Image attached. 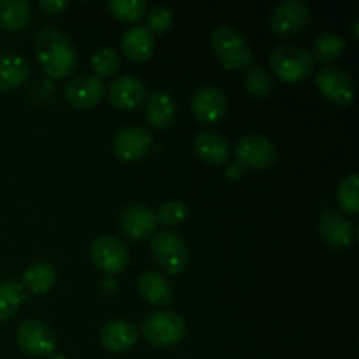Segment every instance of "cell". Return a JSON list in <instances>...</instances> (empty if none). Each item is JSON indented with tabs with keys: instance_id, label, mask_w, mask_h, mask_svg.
Segmentation results:
<instances>
[{
	"instance_id": "obj_26",
	"label": "cell",
	"mask_w": 359,
	"mask_h": 359,
	"mask_svg": "<svg viewBox=\"0 0 359 359\" xmlns=\"http://www.w3.org/2000/svg\"><path fill=\"white\" fill-rule=\"evenodd\" d=\"M244 88L252 98L263 100V98H266L273 91L272 74L265 67L251 65L244 77Z\"/></svg>"
},
{
	"instance_id": "obj_4",
	"label": "cell",
	"mask_w": 359,
	"mask_h": 359,
	"mask_svg": "<svg viewBox=\"0 0 359 359\" xmlns=\"http://www.w3.org/2000/svg\"><path fill=\"white\" fill-rule=\"evenodd\" d=\"M151 255L168 276H181L189 265V245L179 231L167 230L151 241Z\"/></svg>"
},
{
	"instance_id": "obj_33",
	"label": "cell",
	"mask_w": 359,
	"mask_h": 359,
	"mask_svg": "<svg viewBox=\"0 0 359 359\" xmlns=\"http://www.w3.org/2000/svg\"><path fill=\"white\" fill-rule=\"evenodd\" d=\"M69 6L70 2H67V0H39V7L46 14H62Z\"/></svg>"
},
{
	"instance_id": "obj_31",
	"label": "cell",
	"mask_w": 359,
	"mask_h": 359,
	"mask_svg": "<svg viewBox=\"0 0 359 359\" xmlns=\"http://www.w3.org/2000/svg\"><path fill=\"white\" fill-rule=\"evenodd\" d=\"M121 67V56L118 51L111 48H102L91 58V69L97 74V77H111Z\"/></svg>"
},
{
	"instance_id": "obj_8",
	"label": "cell",
	"mask_w": 359,
	"mask_h": 359,
	"mask_svg": "<svg viewBox=\"0 0 359 359\" xmlns=\"http://www.w3.org/2000/svg\"><path fill=\"white\" fill-rule=\"evenodd\" d=\"M311 23V11L300 0H286L273 9L270 30L279 39H290L302 34Z\"/></svg>"
},
{
	"instance_id": "obj_2",
	"label": "cell",
	"mask_w": 359,
	"mask_h": 359,
	"mask_svg": "<svg viewBox=\"0 0 359 359\" xmlns=\"http://www.w3.org/2000/svg\"><path fill=\"white\" fill-rule=\"evenodd\" d=\"M270 70L286 84L304 83L314 74L316 60L307 49L297 44H280L269 56Z\"/></svg>"
},
{
	"instance_id": "obj_7",
	"label": "cell",
	"mask_w": 359,
	"mask_h": 359,
	"mask_svg": "<svg viewBox=\"0 0 359 359\" xmlns=\"http://www.w3.org/2000/svg\"><path fill=\"white\" fill-rule=\"evenodd\" d=\"M235 158L242 168L249 170H266L277 161V149L263 135H244L235 144Z\"/></svg>"
},
{
	"instance_id": "obj_16",
	"label": "cell",
	"mask_w": 359,
	"mask_h": 359,
	"mask_svg": "<svg viewBox=\"0 0 359 359\" xmlns=\"http://www.w3.org/2000/svg\"><path fill=\"white\" fill-rule=\"evenodd\" d=\"M319 230H321L323 241L333 251H347L354 242L353 224L339 210H326L319 221Z\"/></svg>"
},
{
	"instance_id": "obj_11",
	"label": "cell",
	"mask_w": 359,
	"mask_h": 359,
	"mask_svg": "<svg viewBox=\"0 0 359 359\" xmlns=\"http://www.w3.org/2000/svg\"><path fill=\"white\" fill-rule=\"evenodd\" d=\"M189 109L196 121L203 125H216L226 116L228 97L217 86H202L193 93Z\"/></svg>"
},
{
	"instance_id": "obj_23",
	"label": "cell",
	"mask_w": 359,
	"mask_h": 359,
	"mask_svg": "<svg viewBox=\"0 0 359 359\" xmlns=\"http://www.w3.org/2000/svg\"><path fill=\"white\" fill-rule=\"evenodd\" d=\"M56 270L48 262H34L23 273V283L34 294H46L56 284Z\"/></svg>"
},
{
	"instance_id": "obj_3",
	"label": "cell",
	"mask_w": 359,
	"mask_h": 359,
	"mask_svg": "<svg viewBox=\"0 0 359 359\" xmlns=\"http://www.w3.org/2000/svg\"><path fill=\"white\" fill-rule=\"evenodd\" d=\"M210 48L221 65L228 70L245 69L252 60L251 46L245 35L230 25L214 28L210 35Z\"/></svg>"
},
{
	"instance_id": "obj_22",
	"label": "cell",
	"mask_w": 359,
	"mask_h": 359,
	"mask_svg": "<svg viewBox=\"0 0 359 359\" xmlns=\"http://www.w3.org/2000/svg\"><path fill=\"white\" fill-rule=\"evenodd\" d=\"M30 74V63L23 56L0 53V91H11L23 86Z\"/></svg>"
},
{
	"instance_id": "obj_35",
	"label": "cell",
	"mask_w": 359,
	"mask_h": 359,
	"mask_svg": "<svg viewBox=\"0 0 359 359\" xmlns=\"http://www.w3.org/2000/svg\"><path fill=\"white\" fill-rule=\"evenodd\" d=\"M359 20L356 18V20H354V27H353V32H354V37H359Z\"/></svg>"
},
{
	"instance_id": "obj_19",
	"label": "cell",
	"mask_w": 359,
	"mask_h": 359,
	"mask_svg": "<svg viewBox=\"0 0 359 359\" xmlns=\"http://www.w3.org/2000/svg\"><path fill=\"white\" fill-rule=\"evenodd\" d=\"M121 53L133 63H144L153 56L156 41L146 27L128 28L121 35Z\"/></svg>"
},
{
	"instance_id": "obj_30",
	"label": "cell",
	"mask_w": 359,
	"mask_h": 359,
	"mask_svg": "<svg viewBox=\"0 0 359 359\" xmlns=\"http://www.w3.org/2000/svg\"><path fill=\"white\" fill-rule=\"evenodd\" d=\"M339 203L347 214L356 216L359 212V175L349 174L339 186Z\"/></svg>"
},
{
	"instance_id": "obj_14",
	"label": "cell",
	"mask_w": 359,
	"mask_h": 359,
	"mask_svg": "<svg viewBox=\"0 0 359 359\" xmlns=\"http://www.w3.org/2000/svg\"><path fill=\"white\" fill-rule=\"evenodd\" d=\"M156 226V214L144 203L126 207L119 216V228L132 241H146L154 233Z\"/></svg>"
},
{
	"instance_id": "obj_29",
	"label": "cell",
	"mask_w": 359,
	"mask_h": 359,
	"mask_svg": "<svg viewBox=\"0 0 359 359\" xmlns=\"http://www.w3.org/2000/svg\"><path fill=\"white\" fill-rule=\"evenodd\" d=\"M188 217L189 207L184 202H181V200H168V202L161 203L158 207L156 221L168 228L181 226V224H184L188 221Z\"/></svg>"
},
{
	"instance_id": "obj_25",
	"label": "cell",
	"mask_w": 359,
	"mask_h": 359,
	"mask_svg": "<svg viewBox=\"0 0 359 359\" xmlns=\"http://www.w3.org/2000/svg\"><path fill=\"white\" fill-rule=\"evenodd\" d=\"M346 48V39L342 35L335 34V32H323L312 44V56L319 62H333L344 55Z\"/></svg>"
},
{
	"instance_id": "obj_17",
	"label": "cell",
	"mask_w": 359,
	"mask_h": 359,
	"mask_svg": "<svg viewBox=\"0 0 359 359\" xmlns=\"http://www.w3.org/2000/svg\"><path fill=\"white\" fill-rule=\"evenodd\" d=\"M137 293L153 307H167L174 302V287L167 277L154 270H146L137 279Z\"/></svg>"
},
{
	"instance_id": "obj_36",
	"label": "cell",
	"mask_w": 359,
	"mask_h": 359,
	"mask_svg": "<svg viewBox=\"0 0 359 359\" xmlns=\"http://www.w3.org/2000/svg\"><path fill=\"white\" fill-rule=\"evenodd\" d=\"M48 359H69V358L63 356V354H51Z\"/></svg>"
},
{
	"instance_id": "obj_5",
	"label": "cell",
	"mask_w": 359,
	"mask_h": 359,
	"mask_svg": "<svg viewBox=\"0 0 359 359\" xmlns=\"http://www.w3.org/2000/svg\"><path fill=\"white\" fill-rule=\"evenodd\" d=\"M140 332L151 346L172 347L184 339L186 323L177 312L158 311L144 319Z\"/></svg>"
},
{
	"instance_id": "obj_12",
	"label": "cell",
	"mask_w": 359,
	"mask_h": 359,
	"mask_svg": "<svg viewBox=\"0 0 359 359\" xmlns=\"http://www.w3.org/2000/svg\"><path fill=\"white\" fill-rule=\"evenodd\" d=\"M90 258L98 270L105 273H119L126 269L130 255L119 238L104 235L90 245Z\"/></svg>"
},
{
	"instance_id": "obj_15",
	"label": "cell",
	"mask_w": 359,
	"mask_h": 359,
	"mask_svg": "<svg viewBox=\"0 0 359 359\" xmlns=\"http://www.w3.org/2000/svg\"><path fill=\"white\" fill-rule=\"evenodd\" d=\"M107 98L112 107L119 111H132L142 105L147 98L146 84L139 77L123 76L109 84Z\"/></svg>"
},
{
	"instance_id": "obj_13",
	"label": "cell",
	"mask_w": 359,
	"mask_h": 359,
	"mask_svg": "<svg viewBox=\"0 0 359 359\" xmlns=\"http://www.w3.org/2000/svg\"><path fill=\"white\" fill-rule=\"evenodd\" d=\"M104 95V83L91 74H81V76L74 77L65 84V90H63L67 104L72 105L74 109H79V111H86V109L98 105Z\"/></svg>"
},
{
	"instance_id": "obj_34",
	"label": "cell",
	"mask_w": 359,
	"mask_h": 359,
	"mask_svg": "<svg viewBox=\"0 0 359 359\" xmlns=\"http://www.w3.org/2000/svg\"><path fill=\"white\" fill-rule=\"evenodd\" d=\"M242 170H244V168H242L238 163H235V165H231V167H228L226 175H228V177L237 179V177H241V175H242Z\"/></svg>"
},
{
	"instance_id": "obj_9",
	"label": "cell",
	"mask_w": 359,
	"mask_h": 359,
	"mask_svg": "<svg viewBox=\"0 0 359 359\" xmlns=\"http://www.w3.org/2000/svg\"><path fill=\"white\" fill-rule=\"evenodd\" d=\"M153 147V135L149 130L139 125H130L119 130L112 139V153L118 160L135 163L147 156Z\"/></svg>"
},
{
	"instance_id": "obj_21",
	"label": "cell",
	"mask_w": 359,
	"mask_h": 359,
	"mask_svg": "<svg viewBox=\"0 0 359 359\" xmlns=\"http://www.w3.org/2000/svg\"><path fill=\"white\" fill-rule=\"evenodd\" d=\"M175 112H177V107H175L174 98L165 91H156L149 98H146L144 116H146L147 125L158 132L170 128L175 119Z\"/></svg>"
},
{
	"instance_id": "obj_20",
	"label": "cell",
	"mask_w": 359,
	"mask_h": 359,
	"mask_svg": "<svg viewBox=\"0 0 359 359\" xmlns=\"http://www.w3.org/2000/svg\"><path fill=\"white\" fill-rule=\"evenodd\" d=\"M195 153L203 163L207 165H223L231 156V146L221 133L205 130L198 133L195 139Z\"/></svg>"
},
{
	"instance_id": "obj_6",
	"label": "cell",
	"mask_w": 359,
	"mask_h": 359,
	"mask_svg": "<svg viewBox=\"0 0 359 359\" xmlns=\"http://www.w3.org/2000/svg\"><path fill=\"white\" fill-rule=\"evenodd\" d=\"M316 84L323 97L337 107H349L356 100V84L346 70L339 67H323L316 76Z\"/></svg>"
},
{
	"instance_id": "obj_32",
	"label": "cell",
	"mask_w": 359,
	"mask_h": 359,
	"mask_svg": "<svg viewBox=\"0 0 359 359\" xmlns=\"http://www.w3.org/2000/svg\"><path fill=\"white\" fill-rule=\"evenodd\" d=\"M174 25V13L167 6H156L147 14V30L151 34H167Z\"/></svg>"
},
{
	"instance_id": "obj_10",
	"label": "cell",
	"mask_w": 359,
	"mask_h": 359,
	"mask_svg": "<svg viewBox=\"0 0 359 359\" xmlns=\"http://www.w3.org/2000/svg\"><path fill=\"white\" fill-rule=\"evenodd\" d=\"M18 347L28 356H51L56 349V335L46 323L28 319L16 330Z\"/></svg>"
},
{
	"instance_id": "obj_24",
	"label": "cell",
	"mask_w": 359,
	"mask_h": 359,
	"mask_svg": "<svg viewBox=\"0 0 359 359\" xmlns=\"http://www.w3.org/2000/svg\"><path fill=\"white\" fill-rule=\"evenodd\" d=\"M32 20V6L27 0H0V27L4 30H23Z\"/></svg>"
},
{
	"instance_id": "obj_1",
	"label": "cell",
	"mask_w": 359,
	"mask_h": 359,
	"mask_svg": "<svg viewBox=\"0 0 359 359\" xmlns=\"http://www.w3.org/2000/svg\"><path fill=\"white\" fill-rule=\"evenodd\" d=\"M34 48L42 70L53 79H63L76 69V46L63 32L55 28L42 30L35 39Z\"/></svg>"
},
{
	"instance_id": "obj_27",
	"label": "cell",
	"mask_w": 359,
	"mask_h": 359,
	"mask_svg": "<svg viewBox=\"0 0 359 359\" xmlns=\"http://www.w3.org/2000/svg\"><path fill=\"white\" fill-rule=\"evenodd\" d=\"M23 287L14 280H4L0 283V323L7 321L18 312L20 305L23 304Z\"/></svg>"
},
{
	"instance_id": "obj_18",
	"label": "cell",
	"mask_w": 359,
	"mask_h": 359,
	"mask_svg": "<svg viewBox=\"0 0 359 359\" xmlns=\"http://www.w3.org/2000/svg\"><path fill=\"white\" fill-rule=\"evenodd\" d=\"M139 339L135 325L126 319H116V321L107 323L100 333L102 346L114 354L126 353L132 349Z\"/></svg>"
},
{
	"instance_id": "obj_28",
	"label": "cell",
	"mask_w": 359,
	"mask_h": 359,
	"mask_svg": "<svg viewBox=\"0 0 359 359\" xmlns=\"http://www.w3.org/2000/svg\"><path fill=\"white\" fill-rule=\"evenodd\" d=\"M107 7L112 16L123 23H135L147 14L146 0H111Z\"/></svg>"
}]
</instances>
